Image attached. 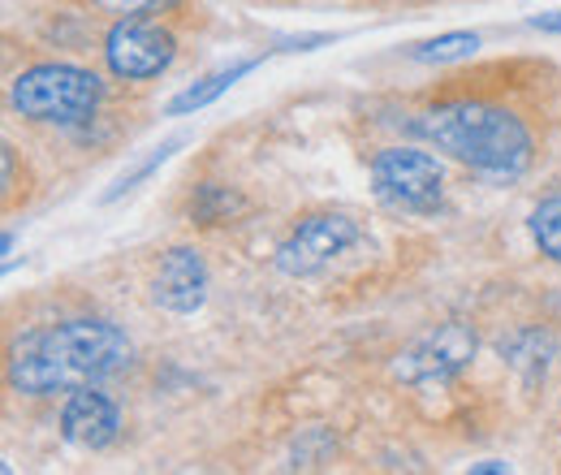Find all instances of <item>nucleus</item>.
<instances>
[{
    "instance_id": "obj_13",
    "label": "nucleus",
    "mask_w": 561,
    "mask_h": 475,
    "mask_svg": "<svg viewBox=\"0 0 561 475\" xmlns=\"http://www.w3.org/2000/svg\"><path fill=\"white\" fill-rule=\"evenodd\" d=\"M480 48V35L476 31H449V35H436V39H423L411 48V57L423 66H440V61H458V57H471Z\"/></svg>"
},
{
    "instance_id": "obj_14",
    "label": "nucleus",
    "mask_w": 561,
    "mask_h": 475,
    "mask_svg": "<svg viewBox=\"0 0 561 475\" xmlns=\"http://www.w3.org/2000/svg\"><path fill=\"white\" fill-rule=\"evenodd\" d=\"M233 212H242V200H238L229 186H216V182H204V186L195 191V200H191V216H195L199 225H220V220H229Z\"/></svg>"
},
{
    "instance_id": "obj_9",
    "label": "nucleus",
    "mask_w": 561,
    "mask_h": 475,
    "mask_svg": "<svg viewBox=\"0 0 561 475\" xmlns=\"http://www.w3.org/2000/svg\"><path fill=\"white\" fill-rule=\"evenodd\" d=\"M117 432H122V410L113 398H104L95 385L73 389L66 410H61V437L73 450H87V454L108 450L117 441Z\"/></svg>"
},
{
    "instance_id": "obj_10",
    "label": "nucleus",
    "mask_w": 561,
    "mask_h": 475,
    "mask_svg": "<svg viewBox=\"0 0 561 475\" xmlns=\"http://www.w3.org/2000/svg\"><path fill=\"white\" fill-rule=\"evenodd\" d=\"M553 354H558V338H553V333H545V329H518V333L501 338V359H505V363H510L527 385L545 381V372H549Z\"/></svg>"
},
{
    "instance_id": "obj_2",
    "label": "nucleus",
    "mask_w": 561,
    "mask_h": 475,
    "mask_svg": "<svg viewBox=\"0 0 561 475\" xmlns=\"http://www.w3.org/2000/svg\"><path fill=\"white\" fill-rule=\"evenodd\" d=\"M415 131L427 143H436V151L454 156L458 165L484 178H518L536 156V138L527 122L514 109L484 95H454L432 104L415 117Z\"/></svg>"
},
{
    "instance_id": "obj_4",
    "label": "nucleus",
    "mask_w": 561,
    "mask_h": 475,
    "mask_svg": "<svg viewBox=\"0 0 561 475\" xmlns=\"http://www.w3.org/2000/svg\"><path fill=\"white\" fill-rule=\"evenodd\" d=\"M358 238H363V229L346 212H311L289 229V238L277 247L273 264H277L280 276L307 281V276H320L324 269H333Z\"/></svg>"
},
{
    "instance_id": "obj_17",
    "label": "nucleus",
    "mask_w": 561,
    "mask_h": 475,
    "mask_svg": "<svg viewBox=\"0 0 561 475\" xmlns=\"http://www.w3.org/2000/svg\"><path fill=\"white\" fill-rule=\"evenodd\" d=\"M531 26H536V31H549V35H561V9H553V13H540V18H531Z\"/></svg>"
},
{
    "instance_id": "obj_5",
    "label": "nucleus",
    "mask_w": 561,
    "mask_h": 475,
    "mask_svg": "<svg viewBox=\"0 0 561 475\" xmlns=\"http://www.w3.org/2000/svg\"><path fill=\"white\" fill-rule=\"evenodd\" d=\"M371 186L398 212H436L445 195V169L420 147H385L371 156Z\"/></svg>"
},
{
    "instance_id": "obj_3",
    "label": "nucleus",
    "mask_w": 561,
    "mask_h": 475,
    "mask_svg": "<svg viewBox=\"0 0 561 475\" xmlns=\"http://www.w3.org/2000/svg\"><path fill=\"white\" fill-rule=\"evenodd\" d=\"M13 109L26 122H53V126H78L87 117H95L100 100H104V82L82 66L66 61H44V66L22 69L9 87Z\"/></svg>"
},
{
    "instance_id": "obj_15",
    "label": "nucleus",
    "mask_w": 561,
    "mask_h": 475,
    "mask_svg": "<svg viewBox=\"0 0 561 475\" xmlns=\"http://www.w3.org/2000/svg\"><path fill=\"white\" fill-rule=\"evenodd\" d=\"M178 143H182V138H169V143H160V147H156V151H151V156L142 160V165L135 169V173H122V178L113 182V191L104 195V204H113V200H117V195H126V191H130L135 182H142V178H151V173H156V169H160V165H164V160L173 156V147H178Z\"/></svg>"
},
{
    "instance_id": "obj_11",
    "label": "nucleus",
    "mask_w": 561,
    "mask_h": 475,
    "mask_svg": "<svg viewBox=\"0 0 561 475\" xmlns=\"http://www.w3.org/2000/svg\"><path fill=\"white\" fill-rule=\"evenodd\" d=\"M260 66L255 57H247V61H233V66H225V69H211L208 78H199L195 87H186V91H178L173 100H169V117H186V113H199V109H208V104H216L238 78H247L251 69Z\"/></svg>"
},
{
    "instance_id": "obj_16",
    "label": "nucleus",
    "mask_w": 561,
    "mask_h": 475,
    "mask_svg": "<svg viewBox=\"0 0 561 475\" xmlns=\"http://www.w3.org/2000/svg\"><path fill=\"white\" fill-rule=\"evenodd\" d=\"M178 0H91V9L100 13H113V18H147V13H160V9H173Z\"/></svg>"
},
{
    "instance_id": "obj_7",
    "label": "nucleus",
    "mask_w": 561,
    "mask_h": 475,
    "mask_svg": "<svg viewBox=\"0 0 561 475\" xmlns=\"http://www.w3.org/2000/svg\"><path fill=\"white\" fill-rule=\"evenodd\" d=\"M471 359H476V333L467 325L449 320V325H440L427 338L415 341L411 350H402L398 363H393V372L407 385L432 389V385H449Z\"/></svg>"
},
{
    "instance_id": "obj_12",
    "label": "nucleus",
    "mask_w": 561,
    "mask_h": 475,
    "mask_svg": "<svg viewBox=\"0 0 561 475\" xmlns=\"http://www.w3.org/2000/svg\"><path fill=\"white\" fill-rule=\"evenodd\" d=\"M527 229H531V242L540 247V256L561 264V195H549V200L531 207Z\"/></svg>"
},
{
    "instance_id": "obj_1",
    "label": "nucleus",
    "mask_w": 561,
    "mask_h": 475,
    "mask_svg": "<svg viewBox=\"0 0 561 475\" xmlns=\"http://www.w3.org/2000/svg\"><path fill=\"white\" fill-rule=\"evenodd\" d=\"M130 359L135 346L113 320H61L48 329H31L9 346V385L31 398L73 394L113 381L130 367Z\"/></svg>"
},
{
    "instance_id": "obj_8",
    "label": "nucleus",
    "mask_w": 561,
    "mask_h": 475,
    "mask_svg": "<svg viewBox=\"0 0 561 475\" xmlns=\"http://www.w3.org/2000/svg\"><path fill=\"white\" fill-rule=\"evenodd\" d=\"M151 298L156 307L173 316H195L208 303V264L195 247H173L164 251L160 269L151 276Z\"/></svg>"
},
{
    "instance_id": "obj_6",
    "label": "nucleus",
    "mask_w": 561,
    "mask_h": 475,
    "mask_svg": "<svg viewBox=\"0 0 561 475\" xmlns=\"http://www.w3.org/2000/svg\"><path fill=\"white\" fill-rule=\"evenodd\" d=\"M178 57V39L151 22V18H117V26L104 39V61L126 82L160 78Z\"/></svg>"
}]
</instances>
